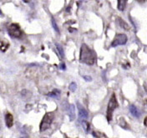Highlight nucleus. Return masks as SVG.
I'll return each mask as SVG.
<instances>
[{"label":"nucleus","instance_id":"3","mask_svg":"<svg viewBox=\"0 0 147 138\" xmlns=\"http://www.w3.org/2000/svg\"><path fill=\"white\" fill-rule=\"evenodd\" d=\"M54 115L52 113H46L40 124V131H44L49 128L53 121Z\"/></svg>","mask_w":147,"mask_h":138},{"label":"nucleus","instance_id":"16","mask_svg":"<svg viewBox=\"0 0 147 138\" xmlns=\"http://www.w3.org/2000/svg\"><path fill=\"white\" fill-rule=\"evenodd\" d=\"M52 25H53V28L55 29V31L58 33H59V27H58V25H57V23H56V22H55V20L54 19V18H52Z\"/></svg>","mask_w":147,"mask_h":138},{"label":"nucleus","instance_id":"8","mask_svg":"<svg viewBox=\"0 0 147 138\" xmlns=\"http://www.w3.org/2000/svg\"><path fill=\"white\" fill-rule=\"evenodd\" d=\"M5 121H6V125L8 127H12L13 125V117L12 116V114L10 113H7L5 115Z\"/></svg>","mask_w":147,"mask_h":138},{"label":"nucleus","instance_id":"11","mask_svg":"<svg viewBox=\"0 0 147 138\" xmlns=\"http://www.w3.org/2000/svg\"><path fill=\"white\" fill-rule=\"evenodd\" d=\"M126 2L125 0H119L118 1V5H117V8L119 11H123L125 10V8L126 6Z\"/></svg>","mask_w":147,"mask_h":138},{"label":"nucleus","instance_id":"18","mask_svg":"<svg viewBox=\"0 0 147 138\" xmlns=\"http://www.w3.org/2000/svg\"><path fill=\"white\" fill-rule=\"evenodd\" d=\"M60 69H63V70H65V69H66V66L64 64V63H60Z\"/></svg>","mask_w":147,"mask_h":138},{"label":"nucleus","instance_id":"19","mask_svg":"<svg viewBox=\"0 0 147 138\" xmlns=\"http://www.w3.org/2000/svg\"><path fill=\"white\" fill-rule=\"evenodd\" d=\"M66 11H67V12H68V11H70V7H68V8H67V10H66Z\"/></svg>","mask_w":147,"mask_h":138},{"label":"nucleus","instance_id":"1","mask_svg":"<svg viewBox=\"0 0 147 138\" xmlns=\"http://www.w3.org/2000/svg\"><path fill=\"white\" fill-rule=\"evenodd\" d=\"M95 59H96V56L94 52L86 44H82L80 48V63L87 65H93L95 62Z\"/></svg>","mask_w":147,"mask_h":138},{"label":"nucleus","instance_id":"17","mask_svg":"<svg viewBox=\"0 0 147 138\" xmlns=\"http://www.w3.org/2000/svg\"><path fill=\"white\" fill-rule=\"evenodd\" d=\"M83 77L86 82H91L92 81V77L90 76H83Z\"/></svg>","mask_w":147,"mask_h":138},{"label":"nucleus","instance_id":"5","mask_svg":"<svg viewBox=\"0 0 147 138\" xmlns=\"http://www.w3.org/2000/svg\"><path fill=\"white\" fill-rule=\"evenodd\" d=\"M8 32H9V34L13 37H16L18 38L22 36V32L20 30V28L18 24H15V23H13L11 24L8 28Z\"/></svg>","mask_w":147,"mask_h":138},{"label":"nucleus","instance_id":"6","mask_svg":"<svg viewBox=\"0 0 147 138\" xmlns=\"http://www.w3.org/2000/svg\"><path fill=\"white\" fill-rule=\"evenodd\" d=\"M77 107H78L79 115H80V118L87 119V118L89 117V113H88V111L85 110V108H84V107H82V106L80 105V102H77Z\"/></svg>","mask_w":147,"mask_h":138},{"label":"nucleus","instance_id":"14","mask_svg":"<svg viewBox=\"0 0 147 138\" xmlns=\"http://www.w3.org/2000/svg\"><path fill=\"white\" fill-rule=\"evenodd\" d=\"M82 127L83 128H84V130L86 132L89 131V130H90V124H89L88 121H82Z\"/></svg>","mask_w":147,"mask_h":138},{"label":"nucleus","instance_id":"12","mask_svg":"<svg viewBox=\"0 0 147 138\" xmlns=\"http://www.w3.org/2000/svg\"><path fill=\"white\" fill-rule=\"evenodd\" d=\"M59 95H60V92L57 89L54 90L52 92H49L48 94L49 97H55V98H59Z\"/></svg>","mask_w":147,"mask_h":138},{"label":"nucleus","instance_id":"7","mask_svg":"<svg viewBox=\"0 0 147 138\" xmlns=\"http://www.w3.org/2000/svg\"><path fill=\"white\" fill-rule=\"evenodd\" d=\"M129 111H130V113H131L134 117H140V115H141L140 111H139V109H138L135 105H130V106H129Z\"/></svg>","mask_w":147,"mask_h":138},{"label":"nucleus","instance_id":"20","mask_svg":"<svg viewBox=\"0 0 147 138\" xmlns=\"http://www.w3.org/2000/svg\"><path fill=\"white\" fill-rule=\"evenodd\" d=\"M145 124H146V125H147V117L146 118V120H145Z\"/></svg>","mask_w":147,"mask_h":138},{"label":"nucleus","instance_id":"13","mask_svg":"<svg viewBox=\"0 0 147 138\" xmlns=\"http://www.w3.org/2000/svg\"><path fill=\"white\" fill-rule=\"evenodd\" d=\"M56 47H57V50L59 51V54H60V57H61L62 58H64V50H63V47H62V46H60L59 44L56 43Z\"/></svg>","mask_w":147,"mask_h":138},{"label":"nucleus","instance_id":"4","mask_svg":"<svg viewBox=\"0 0 147 138\" xmlns=\"http://www.w3.org/2000/svg\"><path fill=\"white\" fill-rule=\"evenodd\" d=\"M127 36L124 33H119L117 35H115V37L114 38L112 43H111V46L113 47H115L121 46V45H125L126 43H127Z\"/></svg>","mask_w":147,"mask_h":138},{"label":"nucleus","instance_id":"2","mask_svg":"<svg viewBox=\"0 0 147 138\" xmlns=\"http://www.w3.org/2000/svg\"><path fill=\"white\" fill-rule=\"evenodd\" d=\"M118 107V102L116 100L115 95L112 94L111 97H110L109 104H108V107H107V120L108 121H110L112 120V114L115 109Z\"/></svg>","mask_w":147,"mask_h":138},{"label":"nucleus","instance_id":"9","mask_svg":"<svg viewBox=\"0 0 147 138\" xmlns=\"http://www.w3.org/2000/svg\"><path fill=\"white\" fill-rule=\"evenodd\" d=\"M69 117L70 118V121H74L75 118V106L74 104L69 105Z\"/></svg>","mask_w":147,"mask_h":138},{"label":"nucleus","instance_id":"15","mask_svg":"<svg viewBox=\"0 0 147 138\" xmlns=\"http://www.w3.org/2000/svg\"><path fill=\"white\" fill-rule=\"evenodd\" d=\"M69 88L70 92H75V90H76V88H77V85H76V83H74V82H72V83L69 84Z\"/></svg>","mask_w":147,"mask_h":138},{"label":"nucleus","instance_id":"10","mask_svg":"<svg viewBox=\"0 0 147 138\" xmlns=\"http://www.w3.org/2000/svg\"><path fill=\"white\" fill-rule=\"evenodd\" d=\"M118 21H119V25H120V27L123 28V29H125V30H126V31H129V26L128 25V23H126L123 19H121L120 18L118 19Z\"/></svg>","mask_w":147,"mask_h":138}]
</instances>
